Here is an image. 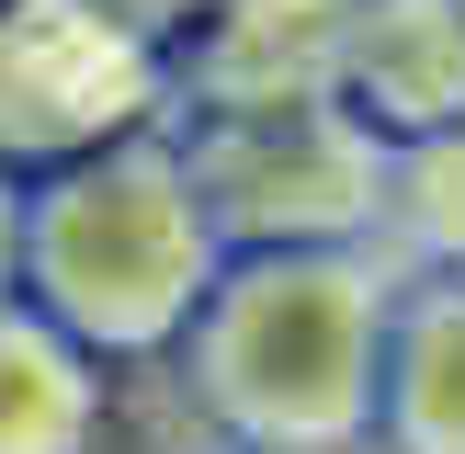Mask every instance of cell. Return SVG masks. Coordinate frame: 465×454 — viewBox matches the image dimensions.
<instances>
[{"label":"cell","mask_w":465,"mask_h":454,"mask_svg":"<svg viewBox=\"0 0 465 454\" xmlns=\"http://www.w3.org/2000/svg\"><path fill=\"white\" fill-rule=\"evenodd\" d=\"M386 340L398 307L352 239L227 250L193 318V386L250 454H341L363 420H386Z\"/></svg>","instance_id":"cell-1"},{"label":"cell","mask_w":465,"mask_h":454,"mask_svg":"<svg viewBox=\"0 0 465 454\" xmlns=\"http://www.w3.org/2000/svg\"><path fill=\"white\" fill-rule=\"evenodd\" d=\"M227 272V239L193 193L182 136H114L45 171L23 193V284L80 352H159L204 318Z\"/></svg>","instance_id":"cell-2"},{"label":"cell","mask_w":465,"mask_h":454,"mask_svg":"<svg viewBox=\"0 0 465 454\" xmlns=\"http://www.w3.org/2000/svg\"><path fill=\"white\" fill-rule=\"evenodd\" d=\"M193 193L227 250H330L386 216L398 136H375L352 103H262V114H204L182 136Z\"/></svg>","instance_id":"cell-3"},{"label":"cell","mask_w":465,"mask_h":454,"mask_svg":"<svg viewBox=\"0 0 465 454\" xmlns=\"http://www.w3.org/2000/svg\"><path fill=\"white\" fill-rule=\"evenodd\" d=\"M171 91L159 35L125 0H0V171H57L136 136Z\"/></svg>","instance_id":"cell-4"},{"label":"cell","mask_w":465,"mask_h":454,"mask_svg":"<svg viewBox=\"0 0 465 454\" xmlns=\"http://www.w3.org/2000/svg\"><path fill=\"white\" fill-rule=\"evenodd\" d=\"M352 57V0H216L182 35L193 114H262V103H330Z\"/></svg>","instance_id":"cell-5"},{"label":"cell","mask_w":465,"mask_h":454,"mask_svg":"<svg viewBox=\"0 0 465 454\" xmlns=\"http://www.w3.org/2000/svg\"><path fill=\"white\" fill-rule=\"evenodd\" d=\"M341 103L375 136H431L465 114V0H352Z\"/></svg>","instance_id":"cell-6"},{"label":"cell","mask_w":465,"mask_h":454,"mask_svg":"<svg viewBox=\"0 0 465 454\" xmlns=\"http://www.w3.org/2000/svg\"><path fill=\"white\" fill-rule=\"evenodd\" d=\"M0 454H91V352L0 295Z\"/></svg>","instance_id":"cell-7"},{"label":"cell","mask_w":465,"mask_h":454,"mask_svg":"<svg viewBox=\"0 0 465 454\" xmlns=\"http://www.w3.org/2000/svg\"><path fill=\"white\" fill-rule=\"evenodd\" d=\"M386 431L398 454H465V272H443L386 340Z\"/></svg>","instance_id":"cell-8"},{"label":"cell","mask_w":465,"mask_h":454,"mask_svg":"<svg viewBox=\"0 0 465 454\" xmlns=\"http://www.w3.org/2000/svg\"><path fill=\"white\" fill-rule=\"evenodd\" d=\"M386 216H398L443 272H465V114H454V125H431V136H398Z\"/></svg>","instance_id":"cell-9"},{"label":"cell","mask_w":465,"mask_h":454,"mask_svg":"<svg viewBox=\"0 0 465 454\" xmlns=\"http://www.w3.org/2000/svg\"><path fill=\"white\" fill-rule=\"evenodd\" d=\"M23 284V193H12V171H0V295Z\"/></svg>","instance_id":"cell-10"},{"label":"cell","mask_w":465,"mask_h":454,"mask_svg":"<svg viewBox=\"0 0 465 454\" xmlns=\"http://www.w3.org/2000/svg\"><path fill=\"white\" fill-rule=\"evenodd\" d=\"M125 12H136V23H148V35H193V23H204V12H216V0H125Z\"/></svg>","instance_id":"cell-11"}]
</instances>
